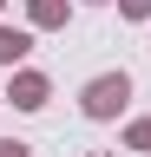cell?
I'll return each instance as SVG.
<instances>
[{
	"mask_svg": "<svg viewBox=\"0 0 151 157\" xmlns=\"http://www.w3.org/2000/svg\"><path fill=\"white\" fill-rule=\"evenodd\" d=\"M125 98H131L125 72H105V78H92V85H85V111H92V118H112Z\"/></svg>",
	"mask_w": 151,
	"mask_h": 157,
	"instance_id": "obj_1",
	"label": "cell"
},
{
	"mask_svg": "<svg viewBox=\"0 0 151 157\" xmlns=\"http://www.w3.org/2000/svg\"><path fill=\"white\" fill-rule=\"evenodd\" d=\"M7 98H13L20 111H33V105H46V78H40V72H20V78H13V92H7Z\"/></svg>",
	"mask_w": 151,
	"mask_h": 157,
	"instance_id": "obj_2",
	"label": "cell"
},
{
	"mask_svg": "<svg viewBox=\"0 0 151 157\" xmlns=\"http://www.w3.org/2000/svg\"><path fill=\"white\" fill-rule=\"evenodd\" d=\"M26 52H33V39H26V33L0 26V66H13V59H26Z\"/></svg>",
	"mask_w": 151,
	"mask_h": 157,
	"instance_id": "obj_3",
	"label": "cell"
},
{
	"mask_svg": "<svg viewBox=\"0 0 151 157\" xmlns=\"http://www.w3.org/2000/svg\"><path fill=\"white\" fill-rule=\"evenodd\" d=\"M33 20H40V26H59V20H66V0H33Z\"/></svg>",
	"mask_w": 151,
	"mask_h": 157,
	"instance_id": "obj_4",
	"label": "cell"
},
{
	"mask_svg": "<svg viewBox=\"0 0 151 157\" xmlns=\"http://www.w3.org/2000/svg\"><path fill=\"white\" fill-rule=\"evenodd\" d=\"M131 144H138V151H151V118H138V124H131Z\"/></svg>",
	"mask_w": 151,
	"mask_h": 157,
	"instance_id": "obj_5",
	"label": "cell"
},
{
	"mask_svg": "<svg viewBox=\"0 0 151 157\" xmlns=\"http://www.w3.org/2000/svg\"><path fill=\"white\" fill-rule=\"evenodd\" d=\"M0 157H26V144L20 137H0Z\"/></svg>",
	"mask_w": 151,
	"mask_h": 157,
	"instance_id": "obj_6",
	"label": "cell"
},
{
	"mask_svg": "<svg viewBox=\"0 0 151 157\" xmlns=\"http://www.w3.org/2000/svg\"><path fill=\"white\" fill-rule=\"evenodd\" d=\"M125 13H151V0H125Z\"/></svg>",
	"mask_w": 151,
	"mask_h": 157,
	"instance_id": "obj_7",
	"label": "cell"
}]
</instances>
